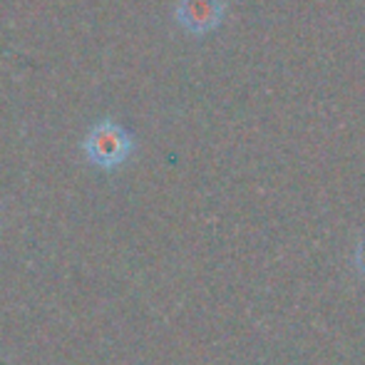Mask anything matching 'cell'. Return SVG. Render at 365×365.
<instances>
[{"label":"cell","mask_w":365,"mask_h":365,"mask_svg":"<svg viewBox=\"0 0 365 365\" xmlns=\"http://www.w3.org/2000/svg\"><path fill=\"white\" fill-rule=\"evenodd\" d=\"M130 152H132L130 135L112 120H102L85 137V154L97 167H105V169L117 167V164H122L130 157Z\"/></svg>","instance_id":"obj_1"},{"label":"cell","mask_w":365,"mask_h":365,"mask_svg":"<svg viewBox=\"0 0 365 365\" xmlns=\"http://www.w3.org/2000/svg\"><path fill=\"white\" fill-rule=\"evenodd\" d=\"M224 5L219 0H179L177 20L194 35H204L221 23Z\"/></svg>","instance_id":"obj_2"}]
</instances>
